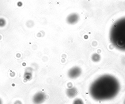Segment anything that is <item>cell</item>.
Returning a JSON list of instances; mask_svg holds the SVG:
<instances>
[{
  "mask_svg": "<svg viewBox=\"0 0 125 104\" xmlns=\"http://www.w3.org/2000/svg\"><path fill=\"white\" fill-rule=\"evenodd\" d=\"M14 104H22V103L20 101H17L15 102L14 103Z\"/></svg>",
  "mask_w": 125,
  "mask_h": 104,
  "instance_id": "9c48e42d",
  "label": "cell"
},
{
  "mask_svg": "<svg viewBox=\"0 0 125 104\" xmlns=\"http://www.w3.org/2000/svg\"><path fill=\"white\" fill-rule=\"evenodd\" d=\"M0 104H3L2 100L0 98Z\"/></svg>",
  "mask_w": 125,
  "mask_h": 104,
  "instance_id": "30bf717a",
  "label": "cell"
},
{
  "mask_svg": "<svg viewBox=\"0 0 125 104\" xmlns=\"http://www.w3.org/2000/svg\"><path fill=\"white\" fill-rule=\"evenodd\" d=\"M109 38L115 47L125 51V17L119 19L112 25L109 32Z\"/></svg>",
  "mask_w": 125,
  "mask_h": 104,
  "instance_id": "7a4b0ae2",
  "label": "cell"
},
{
  "mask_svg": "<svg viewBox=\"0 0 125 104\" xmlns=\"http://www.w3.org/2000/svg\"><path fill=\"white\" fill-rule=\"evenodd\" d=\"M79 16L77 13H73L68 16L66 21L68 24L74 25L78 22L79 20Z\"/></svg>",
  "mask_w": 125,
  "mask_h": 104,
  "instance_id": "5b68a950",
  "label": "cell"
},
{
  "mask_svg": "<svg viewBox=\"0 0 125 104\" xmlns=\"http://www.w3.org/2000/svg\"><path fill=\"white\" fill-rule=\"evenodd\" d=\"M73 104H84L83 102L80 99H76L73 101Z\"/></svg>",
  "mask_w": 125,
  "mask_h": 104,
  "instance_id": "ba28073f",
  "label": "cell"
},
{
  "mask_svg": "<svg viewBox=\"0 0 125 104\" xmlns=\"http://www.w3.org/2000/svg\"><path fill=\"white\" fill-rule=\"evenodd\" d=\"M6 20L3 18H0V28H3L6 25Z\"/></svg>",
  "mask_w": 125,
  "mask_h": 104,
  "instance_id": "52a82bcc",
  "label": "cell"
},
{
  "mask_svg": "<svg viewBox=\"0 0 125 104\" xmlns=\"http://www.w3.org/2000/svg\"><path fill=\"white\" fill-rule=\"evenodd\" d=\"M120 90L119 81L113 76L103 75L90 85L89 93L92 98L98 101L110 100L116 96Z\"/></svg>",
  "mask_w": 125,
  "mask_h": 104,
  "instance_id": "6da1fadb",
  "label": "cell"
},
{
  "mask_svg": "<svg viewBox=\"0 0 125 104\" xmlns=\"http://www.w3.org/2000/svg\"><path fill=\"white\" fill-rule=\"evenodd\" d=\"M46 95L44 93L38 92L34 95L32 99L34 104H41L45 101Z\"/></svg>",
  "mask_w": 125,
  "mask_h": 104,
  "instance_id": "277c9868",
  "label": "cell"
},
{
  "mask_svg": "<svg viewBox=\"0 0 125 104\" xmlns=\"http://www.w3.org/2000/svg\"></svg>",
  "mask_w": 125,
  "mask_h": 104,
  "instance_id": "8fae6325",
  "label": "cell"
},
{
  "mask_svg": "<svg viewBox=\"0 0 125 104\" xmlns=\"http://www.w3.org/2000/svg\"><path fill=\"white\" fill-rule=\"evenodd\" d=\"M81 69L80 67L77 66H74L68 71V76L70 79H76L81 75Z\"/></svg>",
  "mask_w": 125,
  "mask_h": 104,
  "instance_id": "3957f363",
  "label": "cell"
},
{
  "mask_svg": "<svg viewBox=\"0 0 125 104\" xmlns=\"http://www.w3.org/2000/svg\"><path fill=\"white\" fill-rule=\"evenodd\" d=\"M66 94L69 98H74L77 95V90L74 87H71L69 88L67 90Z\"/></svg>",
  "mask_w": 125,
  "mask_h": 104,
  "instance_id": "8992f818",
  "label": "cell"
}]
</instances>
